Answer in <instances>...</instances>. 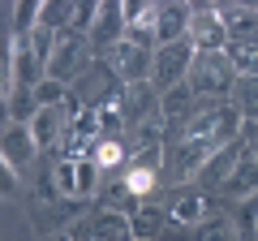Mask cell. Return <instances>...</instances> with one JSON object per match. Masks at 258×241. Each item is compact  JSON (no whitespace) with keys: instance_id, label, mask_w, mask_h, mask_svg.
<instances>
[{"instance_id":"1","label":"cell","mask_w":258,"mask_h":241,"mask_svg":"<svg viewBox=\"0 0 258 241\" xmlns=\"http://www.w3.org/2000/svg\"><path fill=\"white\" fill-rule=\"evenodd\" d=\"M237 82H241V74L228 61V52H198V61H194V69H189V91L198 95V99L228 95V91H237Z\"/></svg>"},{"instance_id":"2","label":"cell","mask_w":258,"mask_h":241,"mask_svg":"<svg viewBox=\"0 0 258 241\" xmlns=\"http://www.w3.org/2000/svg\"><path fill=\"white\" fill-rule=\"evenodd\" d=\"M91 52H95L91 39H82V35H60L52 61H47V78L60 82V86H74L78 78L86 74V65H91Z\"/></svg>"},{"instance_id":"3","label":"cell","mask_w":258,"mask_h":241,"mask_svg":"<svg viewBox=\"0 0 258 241\" xmlns=\"http://www.w3.org/2000/svg\"><path fill=\"white\" fill-rule=\"evenodd\" d=\"M198 61V47L185 39V43H172V47H155V74H151V86L159 95L172 91V86L189 82V69Z\"/></svg>"},{"instance_id":"4","label":"cell","mask_w":258,"mask_h":241,"mask_svg":"<svg viewBox=\"0 0 258 241\" xmlns=\"http://www.w3.org/2000/svg\"><path fill=\"white\" fill-rule=\"evenodd\" d=\"M108 65H112V78L120 86H142L151 82L155 74V47H142V43H120L108 52Z\"/></svg>"},{"instance_id":"5","label":"cell","mask_w":258,"mask_h":241,"mask_svg":"<svg viewBox=\"0 0 258 241\" xmlns=\"http://www.w3.org/2000/svg\"><path fill=\"white\" fill-rule=\"evenodd\" d=\"M129 35V5H120V0H103L99 5V18H95L91 26V47L95 52H112V47H120Z\"/></svg>"},{"instance_id":"6","label":"cell","mask_w":258,"mask_h":241,"mask_svg":"<svg viewBox=\"0 0 258 241\" xmlns=\"http://www.w3.org/2000/svg\"><path fill=\"white\" fill-rule=\"evenodd\" d=\"M215 151H220V147H211V142L181 138L172 151H168V176H172V181H194V176H203L207 159H211Z\"/></svg>"},{"instance_id":"7","label":"cell","mask_w":258,"mask_h":241,"mask_svg":"<svg viewBox=\"0 0 258 241\" xmlns=\"http://www.w3.org/2000/svg\"><path fill=\"white\" fill-rule=\"evenodd\" d=\"M189 43L198 47V52H228V47H232V30L224 26L220 18H215V9H211V5H203V9H194Z\"/></svg>"},{"instance_id":"8","label":"cell","mask_w":258,"mask_h":241,"mask_svg":"<svg viewBox=\"0 0 258 241\" xmlns=\"http://www.w3.org/2000/svg\"><path fill=\"white\" fill-rule=\"evenodd\" d=\"M194 26V9L189 5H159V22H155V47H172L185 43Z\"/></svg>"},{"instance_id":"9","label":"cell","mask_w":258,"mask_h":241,"mask_svg":"<svg viewBox=\"0 0 258 241\" xmlns=\"http://www.w3.org/2000/svg\"><path fill=\"white\" fill-rule=\"evenodd\" d=\"M39 155L35 138H30V125H18V120H5V159L0 164L13 168V172H22V168H30Z\"/></svg>"},{"instance_id":"10","label":"cell","mask_w":258,"mask_h":241,"mask_svg":"<svg viewBox=\"0 0 258 241\" xmlns=\"http://www.w3.org/2000/svg\"><path fill=\"white\" fill-rule=\"evenodd\" d=\"M64 134H69L64 108H39V116L30 120V138H35L39 151H47V147H56V142H64Z\"/></svg>"},{"instance_id":"11","label":"cell","mask_w":258,"mask_h":241,"mask_svg":"<svg viewBox=\"0 0 258 241\" xmlns=\"http://www.w3.org/2000/svg\"><path fill=\"white\" fill-rule=\"evenodd\" d=\"M241 159H245V155H241L237 142H232V147H220L211 159H207V168H203V176H198V181H203V186H220V190H224V186H228V176L237 172Z\"/></svg>"},{"instance_id":"12","label":"cell","mask_w":258,"mask_h":241,"mask_svg":"<svg viewBox=\"0 0 258 241\" xmlns=\"http://www.w3.org/2000/svg\"><path fill=\"white\" fill-rule=\"evenodd\" d=\"M254 194H258V159L245 155V159L237 164V172L228 176L224 198H228V203H245V198H254Z\"/></svg>"},{"instance_id":"13","label":"cell","mask_w":258,"mask_h":241,"mask_svg":"<svg viewBox=\"0 0 258 241\" xmlns=\"http://www.w3.org/2000/svg\"><path fill=\"white\" fill-rule=\"evenodd\" d=\"M95 130H99V138H116V134L125 130V108H120L116 95L95 103Z\"/></svg>"},{"instance_id":"14","label":"cell","mask_w":258,"mask_h":241,"mask_svg":"<svg viewBox=\"0 0 258 241\" xmlns=\"http://www.w3.org/2000/svg\"><path fill=\"white\" fill-rule=\"evenodd\" d=\"M172 220L176 224H203L207 220V198L203 194H189V190L176 194L172 198Z\"/></svg>"},{"instance_id":"15","label":"cell","mask_w":258,"mask_h":241,"mask_svg":"<svg viewBox=\"0 0 258 241\" xmlns=\"http://www.w3.org/2000/svg\"><path fill=\"white\" fill-rule=\"evenodd\" d=\"M194 99H198V95L189 91V82L172 86V91H164V95H159V116H164V120H168V116H185ZM189 116H194V112H189Z\"/></svg>"},{"instance_id":"16","label":"cell","mask_w":258,"mask_h":241,"mask_svg":"<svg viewBox=\"0 0 258 241\" xmlns=\"http://www.w3.org/2000/svg\"><path fill=\"white\" fill-rule=\"evenodd\" d=\"M52 190L60 198H78V159H56L52 164Z\"/></svg>"},{"instance_id":"17","label":"cell","mask_w":258,"mask_h":241,"mask_svg":"<svg viewBox=\"0 0 258 241\" xmlns=\"http://www.w3.org/2000/svg\"><path fill=\"white\" fill-rule=\"evenodd\" d=\"M228 61L237 65L241 78H258V43H232L228 47Z\"/></svg>"},{"instance_id":"18","label":"cell","mask_w":258,"mask_h":241,"mask_svg":"<svg viewBox=\"0 0 258 241\" xmlns=\"http://www.w3.org/2000/svg\"><path fill=\"white\" fill-rule=\"evenodd\" d=\"M129 91V99H120V108H125V116H142V112L151 108V99H159V91L151 82H142V86H125Z\"/></svg>"},{"instance_id":"19","label":"cell","mask_w":258,"mask_h":241,"mask_svg":"<svg viewBox=\"0 0 258 241\" xmlns=\"http://www.w3.org/2000/svg\"><path fill=\"white\" fill-rule=\"evenodd\" d=\"M91 159L99 168H120V164H125V147H120L116 138H99V142H95V151H91Z\"/></svg>"},{"instance_id":"20","label":"cell","mask_w":258,"mask_h":241,"mask_svg":"<svg viewBox=\"0 0 258 241\" xmlns=\"http://www.w3.org/2000/svg\"><path fill=\"white\" fill-rule=\"evenodd\" d=\"M237 108L245 116V125L258 116V78H241L237 82Z\"/></svg>"},{"instance_id":"21","label":"cell","mask_w":258,"mask_h":241,"mask_svg":"<svg viewBox=\"0 0 258 241\" xmlns=\"http://www.w3.org/2000/svg\"><path fill=\"white\" fill-rule=\"evenodd\" d=\"M99 172H103V168L95 164L91 155H82V159H78V198L99 194Z\"/></svg>"},{"instance_id":"22","label":"cell","mask_w":258,"mask_h":241,"mask_svg":"<svg viewBox=\"0 0 258 241\" xmlns=\"http://www.w3.org/2000/svg\"><path fill=\"white\" fill-rule=\"evenodd\" d=\"M64 99H69V86L52 82V78H43V82L35 86V103L39 108H64Z\"/></svg>"},{"instance_id":"23","label":"cell","mask_w":258,"mask_h":241,"mask_svg":"<svg viewBox=\"0 0 258 241\" xmlns=\"http://www.w3.org/2000/svg\"><path fill=\"white\" fill-rule=\"evenodd\" d=\"M95 18H99V5H74V18H69V35H91Z\"/></svg>"},{"instance_id":"24","label":"cell","mask_w":258,"mask_h":241,"mask_svg":"<svg viewBox=\"0 0 258 241\" xmlns=\"http://www.w3.org/2000/svg\"><path fill=\"white\" fill-rule=\"evenodd\" d=\"M203 241H237V224H232V220H215V224H207Z\"/></svg>"},{"instance_id":"25","label":"cell","mask_w":258,"mask_h":241,"mask_svg":"<svg viewBox=\"0 0 258 241\" xmlns=\"http://www.w3.org/2000/svg\"><path fill=\"white\" fill-rule=\"evenodd\" d=\"M43 241H74L69 232H52V237H43Z\"/></svg>"},{"instance_id":"26","label":"cell","mask_w":258,"mask_h":241,"mask_svg":"<svg viewBox=\"0 0 258 241\" xmlns=\"http://www.w3.org/2000/svg\"><path fill=\"white\" fill-rule=\"evenodd\" d=\"M249 155H254V159H258V142H254V151H249Z\"/></svg>"},{"instance_id":"27","label":"cell","mask_w":258,"mask_h":241,"mask_svg":"<svg viewBox=\"0 0 258 241\" xmlns=\"http://www.w3.org/2000/svg\"><path fill=\"white\" fill-rule=\"evenodd\" d=\"M254 232H258V215H254Z\"/></svg>"}]
</instances>
